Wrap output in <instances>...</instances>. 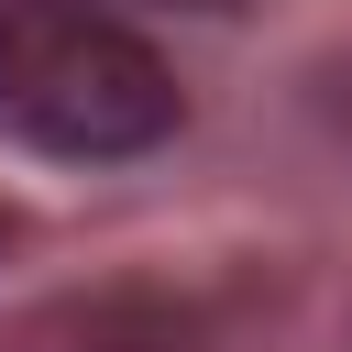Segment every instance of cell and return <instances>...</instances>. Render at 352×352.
Listing matches in <instances>:
<instances>
[{"label": "cell", "instance_id": "obj_1", "mask_svg": "<svg viewBox=\"0 0 352 352\" xmlns=\"http://www.w3.org/2000/svg\"><path fill=\"white\" fill-rule=\"evenodd\" d=\"M0 132L66 165H121L176 132V77L99 0H0Z\"/></svg>", "mask_w": 352, "mask_h": 352}, {"label": "cell", "instance_id": "obj_2", "mask_svg": "<svg viewBox=\"0 0 352 352\" xmlns=\"http://www.w3.org/2000/svg\"><path fill=\"white\" fill-rule=\"evenodd\" d=\"M33 352H176V341L154 319H132V308H66V319H44Z\"/></svg>", "mask_w": 352, "mask_h": 352}, {"label": "cell", "instance_id": "obj_3", "mask_svg": "<svg viewBox=\"0 0 352 352\" xmlns=\"http://www.w3.org/2000/svg\"><path fill=\"white\" fill-rule=\"evenodd\" d=\"M341 121H352V66H341Z\"/></svg>", "mask_w": 352, "mask_h": 352}, {"label": "cell", "instance_id": "obj_4", "mask_svg": "<svg viewBox=\"0 0 352 352\" xmlns=\"http://www.w3.org/2000/svg\"><path fill=\"white\" fill-rule=\"evenodd\" d=\"M187 11H242V0H187Z\"/></svg>", "mask_w": 352, "mask_h": 352}]
</instances>
